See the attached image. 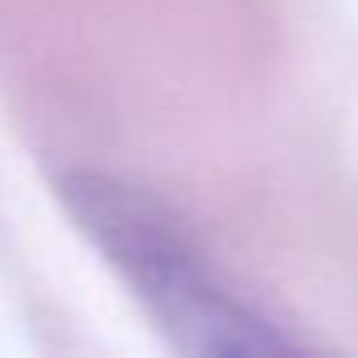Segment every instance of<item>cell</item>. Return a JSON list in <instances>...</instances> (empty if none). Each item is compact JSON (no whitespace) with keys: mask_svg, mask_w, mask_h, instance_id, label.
Wrapping results in <instances>:
<instances>
[{"mask_svg":"<svg viewBox=\"0 0 358 358\" xmlns=\"http://www.w3.org/2000/svg\"><path fill=\"white\" fill-rule=\"evenodd\" d=\"M55 199L148 320L182 354H278L299 337L236 287L156 199L97 169H64Z\"/></svg>","mask_w":358,"mask_h":358,"instance_id":"cell-1","label":"cell"}]
</instances>
